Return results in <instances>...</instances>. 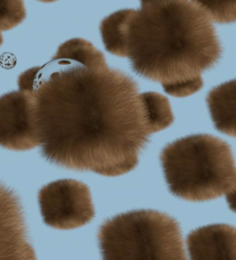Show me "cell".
Wrapping results in <instances>:
<instances>
[{"label": "cell", "instance_id": "obj_1", "mask_svg": "<svg viewBox=\"0 0 236 260\" xmlns=\"http://www.w3.org/2000/svg\"><path fill=\"white\" fill-rule=\"evenodd\" d=\"M18 84L33 101L42 155L68 170L129 173L150 136L175 120L168 99L140 94L133 79L110 68L83 38L62 44L48 62L21 73Z\"/></svg>", "mask_w": 236, "mask_h": 260}, {"label": "cell", "instance_id": "obj_2", "mask_svg": "<svg viewBox=\"0 0 236 260\" xmlns=\"http://www.w3.org/2000/svg\"><path fill=\"white\" fill-rule=\"evenodd\" d=\"M139 10H122L100 25L103 45L129 57L131 68L159 83L166 94L185 98L203 86L202 73L222 53L210 17L190 0H140Z\"/></svg>", "mask_w": 236, "mask_h": 260}, {"label": "cell", "instance_id": "obj_3", "mask_svg": "<svg viewBox=\"0 0 236 260\" xmlns=\"http://www.w3.org/2000/svg\"><path fill=\"white\" fill-rule=\"evenodd\" d=\"M170 192L190 202L210 201L235 192L230 146L216 136L194 135L165 146L161 154Z\"/></svg>", "mask_w": 236, "mask_h": 260}, {"label": "cell", "instance_id": "obj_4", "mask_svg": "<svg viewBox=\"0 0 236 260\" xmlns=\"http://www.w3.org/2000/svg\"><path fill=\"white\" fill-rule=\"evenodd\" d=\"M103 259H186L180 225L152 209L119 214L98 232Z\"/></svg>", "mask_w": 236, "mask_h": 260}, {"label": "cell", "instance_id": "obj_5", "mask_svg": "<svg viewBox=\"0 0 236 260\" xmlns=\"http://www.w3.org/2000/svg\"><path fill=\"white\" fill-rule=\"evenodd\" d=\"M38 201L44 222L54 229H77L91 222L95 215L90 189L77 180L48 183L39 191Z\"/></svg>", "mask_w": 236, "mask_h": 260}, {"label": "cell", "instance_id": "obj_6", "mask_svg": "<svg viewBox=\"0 0 236 260\" xmlns=\"http://www.w3.org/2000/svg\"><path fill=\"white\" fill-rule=\"evenodd\" d=\"M0 146L14 151L40 146L34 105L25 90L0 96Z\"/></svg>", "mask_w": 236, "mask_h": 260}, {"label": "cell", "instance_id": "obj_7", "mask_svg": "<svg viewBox=\"0 0 236 260\" xmlns=\"http://www.w3.org/2000/svg\"><path fill=\"white\" fill-rule=\"evenodd\" d=\"M21 200L0 182V259H35Z\"/></svg>", "mask_w": 236, "mask_h": 260}, {"label": "cell", "instance_id": "obj_8", "mask_svg": "<svg viewBox=\"0 0 236 260\" xmlns=\"http://www.w3.org/2000/svg\"><path fill=\"white\" fill-rule=\"evenodd\" d=\"M191 259H235V227L213 224L191 232L186 238Z\"/></svg>", "mask_w": 236, "mask_h": 260}, {"label": "cell", "instance_id": "obj_9", "mask_svg": "<svg viewBox=\"0 0 236 260\" xmlns=\"http://www.w3.org/2000/svg\"><path fill=\"white\" fill-rule=\"evenodd\" d=\"M235 80L212 89L207 102L216 129L235 137Z\"/></svg>", "mask_w": 236, "mask_h": 260}, {"label": "cell", "instance_id": "obj_10", "mask_svg": "<svg viewBox=\"0 0 236 260\" xmlns=\"http://www.w3.org/2000/svg\"><path fill=\"white\" fill-rule=\"evenodd\" d=\"M212 21L231 23L236 19V0H192Z\"/></svg>", "mask_w": 236, "mask_h": 260}, {"label": "cell", "instance_id": "obj_11", "mask_svg": "<svg viewBox=\"0 0 236 260\" xmlns=\"http://www.w3.org/2000/svg\"><path fill=\"white\" fill-rule=\"evenodd\" d=\"M25 17L23 0H0V31L11 30Z\"/></svg>", "mask_w": 236, "mask_h": 260}, {"label": "cell", "instance_id": "obj_12", "mask_svg": "<svg viewBox=\"0 0 236 260\" xmlns=\"http://www.w3.org/2000/svg\"><path fill=\"white\" fill-rule=\"evenodd\" d=\"M39 1L45 2V3H50V2H55V1H57V0H39Z\"/></svg>", "mask_w": 236, "mask_h": 260}, {"label": "cell", "instance_id": "obj_13", "mask_svg": "<svg viewBox=\"0 0 236 260\" xmlns=\"http://www.w3.org/2000/svg\"><path fill=\"white\" fill-rule=\"evenodd\" d=\"M2 43H3V38H2V35H1V31H0V46L2 45Z\"/></svg>", "mask_w": 236, "mask_h": 260}]
</instances>
